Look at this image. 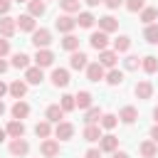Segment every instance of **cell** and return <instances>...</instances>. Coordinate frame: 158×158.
<instances>
[{
	"label": "cell",
	"instance_id": "1",
	"mask_svg": "<svg viewBox=\"0 0 158 158\" xmlns=\"http://www.w3.org/2000/svg\"><path fill=\"white\" fill-rule=\"evenodd\" d=\"M52 42V32L49 30H44V27H40V30H35L32 32V44L37 47V49H47V44Z\"/></svg>",
	"mask_w": 158,
	"mask_h": 158
},
{
	"label": "cell",
	"instance_id": "2",
	"mask_svg": "<svg viewBox=\"0 0 158 158\" xmlns=\"http://www.w3.org/2000/svg\"><path fill=\"white\" fill-rule=\"evenodd\" d=\"M54 27H57L59 32H64V35H72V30L77 27V20L69 17V15H59V17L54 20Z\"/></svg>",
	"mask_w": 158,
	"mask_h": 158
},
{
	"label": "cell",
	"instance_id": "3",
	"mask_svg": "<svg viewBox=\"0 0 158 158\" xmlns=\"http://www.w3.org/2000/svg\"><path fill=\"white\" fill-rule=\"evenodd\" d=\"M10 153H12L15 158H22V156L30 153V143H27L25 138H12V141H10Z\"/></svg>",
	"mask_w": 158,
	"mask_h": 158
},
{
	"label": "cell",
	"instance_id": "4",
	"mask_svg": "<svg viewBox=\"0 0 158 158\" xmlns=\"http://www.w3.org/2000/svg\"><path fill=\"white\" fill-rule=\"evenodd\" d=\"M89 44H91L96 52H104V49H106V44H109V35H106V32H101V30H99V32H91Z\"/></svg>",
	"mask_w": 158,
	"mask_h": 158
},
{
	"label": "cell",
	"instance_id": "5",
	"mask_svg": "<svg viewBox=\"0 0 158 158\" xmlns=\"http://www.w3.org/2000/svg\"><path fill=\"white\" fill-rule=\"evenodd\" d=\"M54 136H57L59 141H69V138L74 136V126H72L69 121H59V123L54 126Z\"/></svg>",
	"mask_w": 158,
	"mask_h": 158
},
{
	"label": "cell",
	"instance_id": "6",
	"mask_svg": "<svg viewBox=\"0 0 158 158\" xmlns=\"http://www.w3.org/2000/svg\"><path fill=\"white\" fill-rule=\"evenodd\" d=\"M15 30H17V22H15V17H0V37H12L15 35Z\"/></svg>",
	"mask_w": 158,
	"mask_h": 158
},
{
	"label": "cell",
	"instance_id": "7",
	"mask_svg": "<svg viewBox=\"0 0 158 158\" xmlns=\"http://www.w3.org/2000/svg\"><path fill=\"white\" fill-rule=\"evenodd\" d=\"M86 79H89V81H101V79H106L104 67H101L99 62H91V64L86 67Z\"/></svg>",
	"mask_w": 158,
	"mask_h": 158
},
{
	"label": "cell",
	"instance_id": "8",
	"mask_svg": "<svg viewBox=\"0 0 158 158\" xmlns=\"http://www.w3.org/2000/svg\"><path fill=\"white\" fill-rule=\"evenodd\" d=\"M116 148H118V138H116V136H111V133L101 136V141H99V151H104V153H116Z\"/></svg>",
	"mask_w": 158,
	"mask_h": 158
},
{
	"label": "cell",
	"instance_id": "9",
	"mask_svg": "<svg viewBox=\"0 0 158 158\" xmlns=\"http://www.w3.org/2000/svg\"><path fill=\"white\" fill-rule=\"evenodd\" d=\"M89 57L84 54V52H72V57H69V67L72 69H77V72H81V69H86L89 67V62H86Z\"/></svg>",
	"mask_w": 158,
	"mask_h": 158
},
{
	"label": "cell",
	"instance_id": "10",
	"mask_svg": "<svg viewBox=\"0 0 158 158\" xmlns=\"http://www.w3.org/2000/svg\"><path fill=\"white\" fill-rule=\"evenodd\" d=\"M44 118H47L49 123H59V121L64 118V109H62L59 104H52V106H47V111H44Z\"/></svg>",
	"mask_w": 158,
	"mask_h": 158
},
{
	"label": "cell",
	"instance_id": "11",
	"mask_svg": "<svg viewBox=\"0 0 158 158\" xmlns=\"http://www.w3.org/2000/svg\"><path fill=\"white\" fill-rule=\"evenodd\" d=\"M40 151H42L44 158H54V156H59V143L52 141V138H44L42 146H40Z\"/></svg>",
	"mask_w": 158,
	"mask_h": 158
},
{
	"label": "cell",
	"instance_id": "12",
	"mask_svg": "<svg viewBox=\"0 0 158 158\" xmlns=\"http://www.w3.org/2000/svg\"><path fill=\"white\" fill-rule=\"evenodd\" d=\"M99 30L101 32H116L118 30V20L116 17H111V15H104V17H99Z\"/></svg>",
	"mask_w": 158,
	"mask_h": 158
},
{
	"label": "cell",
	"instance_id": "13",
	"mask_svg": "<svg viewBox=\"0 0 158 158\" xmlns=\"http://www.w3.org/2000/svg\"><path fill=\"white\" fill-rule=\"evenodd\" d=\"M52 62H54V54L49 52V49H37V54H35V64L42 69V67H52Z\"/></svg>",
	"mask_w": 158,
	"mask_h": 158
},
{
	"label": "cell",
	"instance_id": "14",
	"mask_svg": "<svg viewBox=\"0 0 158 158\" xmlns=\"http://www.w3.org/2000/svg\"><path fill=\"white\" fill-rule=\"evenodd\" d=\"M52 84H54L57 89H59V86H67V84H69V72L62 69V67L52 69Z\"/></svg>",
	"mask_w": 158,
	"mask_h": 158
},
{
	"label": "cell",
	"instance_id": "15",
	"mask_svg": "<svg viewBox=\"0 0 158 158\" xmlns=\"http://www.w3.org/2000/svg\"><path fill=\"white\" fill-rule=\"evenodd\" d=\"M15 22H17V30H22V32H35V17H32L30 12L15 17Z\"/></svg>",
	"mask_w": 158,
	"mask_h": 158
},
{
	"label": "cell",
	"instance_id": "16",
	"mask_svg": "<svg viewBox=\"0 0 158 158\" xmlns=\"http://www.w3.org/2000/svg\"><path fill=\"white\" fill-rule=\"evenodd\" d=\"M116 59H118V54H116V52H111V49H104V52H99V64H101V67H109V69H114V67H116Z\"/></svg>",
	"mask_w": 158,
	"mask_h": 158
},
{
	"label": "cell",
	"instance_id": "17",
	"mask_svg": "<svg viewBox=\"0 0 158 158\" xmlns=\"http://www.w3.org/2000/svg\"><path fill=\"white\" fill-rule=\"evenodd\" d=\"M42 79H44V74H42L40 67H27L25 69V81L27 84H42Z\"/></svg>",
	"mask_w": 158,
	"mask_h": 158
},
{
	"label": "cell",
	"instance_id": "18",
	"mask_svg": "<svg viewBox=\"0 0 158 158\" xmlns=\"http://www.w3.org/2000/svg\"><path fill=\"white\" fill-rule=\"evenodd\" d=\"M133 91H136V96H138V99H151V96H153V84H151L148 79H143V81H138V84H136V89H133Z\"/></svg>",
	"mask_w": 158,
	"mask_h": 158
},
{
	"label": "cell",
	"instance_id": "19",
	"mask_svg": "<svg viewBox=\"0 0 158 158\" xmlns=\"http://www.w3.org/2000/svg\"><path fill=\"white\" fill-rule=\"evenodd\" d=\"M84 141H89V143H96V141H101V128H99V123H89L86 128H84Z\"/></svg>",
	"mask_w": 158,
	"mask_h": 158
},
{
	"label": "cell",
	"instance_id": "20",
	"mask_svg": "<svg viewBox=\"0 0 158 158\" xmlns=\"http://www.w3.org/2000/svg\"><path fill=\"white\" fill-rule=\"evenodd\" d=\"M118 118H121L123 123H133V121L138 118V109H136V106H123V109L118 111Z\"/></svg>",
	"mask_w": 158,
	"mask_h": 158
},
{
	"label": "cell",
	"instance_id": "21",
	"mask_svg": "<svg viewBox=\"0 0 158 158\" xmlns=\"http://www.w3.org/2000/svg\"><path fill=\"white\" fill-rule=\"evenodd\" d=\"M5 131H7V136H12V138H22V136H25V123L15 118V121H10V123H7V128H5Z\"/></svg>",
	"mask_w": 158,
	"mask_h": 158
},
{
	"label": "cell",
	"instance_id": "22",
	"mask_svg": "<svg viewBox=\"0 0 158 158\" xmlns=\"http://www.w3.org/2000/svg\"><path fill=\"white\" fill-rule=\"evenodd\" d=\"M138 151H141L143 158H156V153H158V143H156V141H143V143L138 146Z\"/></svg>",
	"mask_w": 158,
	"mask_h": 158
},
{
	"label": "cell",
	"instance_id": "23",
	"mask_svg": "<svg viewBox=\"0 0 158 158\" xmlns=\"http://www.w3.org/2000/svg\"><path fill=\"white\" fill-rule=\"evenodd\" d=\"M141 67H143V72H146V74H153V72H158V57H153V54H146V57L141 59Z\"/></svg>",
	"mask_w": 158,
	"mask_h": 158
},
{
	"label": "cell",
	"instance_id": "24",
	"mask_svg": "<svg viewBox=\"0 0 158 158\" xmlns=\"http://www.w3.org/2000/svg\"><path fill=\"white\" fill-rule=\"evenodd\" d=\"M10 94H12V96L20 101V99L27 94V81H20V79H15V81L10 84Z\"/></svg>",
	"mask_w": 158,
	"mask_h": 158
},
{
	"label": "cell",
	"instance_id": "25",
	"mask_svg": "<svg viewBox=\"0 0 158 158\" xmlns=\"http://www.w3.org/2000/svg\"><path fill=\"white\" fill-rule=\"evenodd\" d=\"M27 114H30V106H27V104H25L22 99L12 104V118H17V121H22V118H25Z\"/></svg>",
	"mask_w": 158,
	"mask_h": 158
},
{
	"label": "cell",
	"instance_id": "26",
	"mask_svg": "<svg viewBox=\"0 0 158 158\" xmlns=\"http://www.w3.org/2000/svg\"><path fill=\"white\" fill-rule=\"evenodd\" d=\"M27 10H30L32 17H40V15H44L47 5H44V0H30V2H27Z\"/></svg>",
	"mask_w": 158,
	"mask_h": 158
},
{
	"label": "cell",
	"instance_id": "27",
	"mask_svg": "<svg viewBox=\"0 0 158 158\" xmlns=\"http://www.w3.org/2000/svg\"><path fill=\"white\" fill-rule=\"evenodd\" d=\"M101 116H104V114H101V109H99V106H91V109H86L84 121H86V126H89V123H99V121H101Z\"/></svg>",
	"mask_w": 158,
	"mask_h": 158
},
{
	"label": "cell",
	"instance_id": "28",
	"mask_svg": "<svg viewBox=\"0 0 158 158\" xmlns=\"http://www.w3.org/2000/svg\"><path fill=\"white\" fill-rule=\"evenodd\" d=\"M62 47H64L67 52H77V49H79V37H74V35H64Z\"/></svg>",
	"mask_w": 158,
	"mask_h": 158
},
{
	"label": "cell",
	"instance_id": "29",
	"mask_svg": "<svg viewBox=\"0 0 158 158\" xmlns=\"http://www.w3.org/2000/svg\"><path fill=\"white\" fill-rule=\"evenodd\" d=\"M12 67H15V69H27V67H30V57H27L25 52H17V54L12 57Z\"/></svg>",
	"mask_w": 158,
	"mask_h": 158
},
{
	"label": "cell",
	"instance_id": "30",
	"mask_svg": "<svg viewBox=\"0 0 158 158\" xmlns=\"http://www.w3.org/2000/svg\"><path fill=\"white\" fill-rule=\"evenodd\" d=\"M106 81H109L111 86H118V84H123V72L114 67V69H111V72L106 74Z\"/></svg>",
	"mask_w": 158,
	"mask_h": 158
},
{
	"label": "cell",
	"instance_id": "31",
	"mask_svg": "<svg viewBox=\"0 0 158 158\" xmlns=\"http://www.w3.org/2000/svg\"><path fill=\"white\" fill-rule=\"evenodd\" d=\"M74 101H77V109H89L91 106V94L89 91H79L74 96Z\"/></svg>",
	"mask_w": 158,
	"mask_h": 158
},
{
	"label": "cell",
	"instance_id": "32",
	"mask_svg": "<svg viewBox=\"0 0 158 158\" xmlns=\"http://www.w3.org/2000/svg\"><path fill=\"white\" fill-rule=\"evenodd\" d=\"M143 40H146V42H151V44H158V25H146Z\"/></svg>",
	"mask_w": 158,
	"mask_h": 158
},
{
	"label": "cell",
	"instance_id": "33",
	"mask_svg": "<svg viewBox=\"0 0 158 158\" xmlns=\"http://www.w3.org/2000/svg\"><path fill=\"white\" fill-rule=\"evenodd\" d=\"M158 17V10L156 7H143L141 10V22H146V25H153V20Z\"/></svg>",
	"mask_w": 158,
	"mask_h": 158
},
{
	"label": "cell",
	"instance_id": "34",
	"mask_svg": "<svg viewBox=\"0 0 158 158\" xmlns=\"http://www.w3.org/2000/svg\"><path fill=\"white\" fill-rule=\"evenodd\" d=\"M94 22H96V17L91 12H79V17H77V25L79 27H91Z\"/></svg>",
	"mask_w": 158,
	"mask_h": 158
},
{
	"label": "cell",
	"instance_id": "35",
	"mask_svg": "<svg viewBox=\"0 0 158 158\" xmlns=\"http://www.w3.org/2000/svg\"><path fill=\"white\" fill-rule=\"evenodd\" d=\"M128 47H131V40H128L126 35H121L118 40H114V52H116V54H118V52H126Z\"/></svg>",
	"mask_w": 158,
	"mask_h": 158
},
{
	"label": "cell",
	"instance_id": "36",
	"mask_svg": "<svg viewBox=\"0 0 158 158\" xmlns=\"http://www.w3.org/2000/svg\"><path fill=\"white\" fill-rule=\"evenodd\" d=\"M35 133H37V138H47V136L52 133V126H49V121H40V123L35 126Z\"/></svg>",
	"mask_w": 158,
	"mask_h": 158
},
{
	"label": "cell",
	"instance_id": "37",
	"mask_svg": "<svg viewBox=\"0 0 158 158\" xmlns=\"http://www.w3.org/2000/svg\"><path fill=\"white\" fill-rule=\"evenodd\" d=\"M59 106H62V109H64V114H67V111H74V109H77V101H74V96H72V94H64Z\"/></svg>",
	"mask_w": 158,
	"mask_h": 158
},
{
	"label": "cell",
	"instance_id": "38",
	"mask_svg": "<svg viewBox=\"0 0 158 158\" xmlns=\"http://www.w3.org/2000/svg\"><path fill=\"white\" fill-rule=\"evenodd\" d=\"M99 123H101V128H114V126L118 123V116H114V114H104Z\"/></svg>",
	"mask_w": 158,
	"mask_h": 158
},
{
	"label": "cell",
	"instance_id": "39",
	"mask_svg": "<svg viewBox=\"0 0 158 158\" xmlns=\"http://www.w3.org/2000/svg\"><path fill=\"white\" fill-rule=\"evenodd\" d=\"M62 10L69 15V12H79V0H59Z\"/></svg>",
	"mask_w": 158,
	"mask_h": 158
},
{
	"label": "cell",
	"instance_id": "40",
	"mask_svg": "<svg viewBox=\"0 0 158 158\" xmlns=\"http://www.w3.org/2000/svg\"><path fill=\"white\" fill-rule=\"evenodd\" d=\"M123 5H126L128 12H141V10L146 7V0H126Z\"/></svg>",
	"mask_w": 158,
	"mask_h": 158
},
{
	"label": "cell",
	"instance_id": "41",
	"mask_svg": "<svg viewBox=\"0 0 158 158\" xmlns=\"http://www.w3.org/2000/svg\"><path fill=\"white\" fill-rule=\"evenodd\" d=\"M138 64H141V59H138L136 54H128V57L123 59V67H126L128 72H133V69H138Z\"/></svg>",
	"mask_w": 158,
	"mask_h": 158
},
{
	"label": "cell",
	"instance_id": "42",
	"mask_svg": "<svg viewBox=\"0 0 158 158\" xmlns=\"http://www.w3.org/2000/svg\"><path fill=\"white\" fill-rule=\"evenodd\" d=\"M10 5H12V0H0V15H2V17L10 12Z\"/></svg>",
	"mask_w": 158,
	"mask_h": 158
},
{
	"label": "cell",
	"instance_id": "43",
	"mask_svg": "<svg viewBox=\"0 0 158 158\" xmlns=\"http://www.w3.org/2000/svg\"><path fill=\"white\" fill-rule=\"evenodd\" d=\"M7 52H10V42H7L5 37H0V57H5Z\"/></svg>",
	"mask_w": 158,
	"mask_h": 158
},
{
	"label": "cell",
	"instance_id": "44",
	"mask_svg": "<svg viewBox=\"0 0 158 158\" xmlns=\"http://www.w3.org/2000/svg\"><path fill=\"white\" fill-rule=\"evenodd\" d=\"M104 5H106L109 10H116V7H121V5H123V0H104Z\"/></svg>",
	"mask_w": 158,
	"mask_h": 158
},
{
	"label": "cell",
	"instance_id": "45",
	"mask_svg": "<svg viewBox=\"0 0 158 158\" xmlns=\"http://www.w3.org/2000/svg\"><path fill=\"white\" fill-rule=\"evenodd\" d=\"M84 158H101V151H99V148H89V151L84 153Z\"/></svg>",
	"mask_w": 158,
	"mask_h": 158
},
{
	"label": "cell",
	"instance_id": "46",
	"mask_svg": "<svg viewBox=\"0 0 158 158\" xmlns=\"http://www.w3.org/2000/svg\"><path fill=\"white\" fill-rule=\"evenodd\" d=\"M7 91H10V86H7V84H5V81H0V99H2V96H5V94H7Z\"/></svg>",
	"mask_w": 158,
	"mask_h": 158
},
{
	"label": "cell",
	"instance_id": "47",
	"mask_svg": "<svg viewBox=\"0 0 158 158\" xmlns=\"http://www.w3.org/2000/svg\"><path fill=\"white\" fill-rule=\"evenodd\" d=\"M151 138H153V141H156V143H158V123H156V126H153V128H151Z\"/></svg>",
	"mask_w": 158,
	"mask_h": 158
},
{
	"label": "cell",
	"instance_id": "48",
	"mask_svg": "<svg viewBox=\"0 0 158 158\" xmlns=\"http://www.w3.org/2000/svg\"><path fill=\"white\" fill-rule=\"evenodd\" d=\"M2 72H7V62L0 57V74H2Z\"/></svg>",
	"mask_w": 158,
	"mask_h": 158
},
{
	"label": "cell",
	"instance_id": "49",
	"mask_svg": "<svg viewBox=\"0 0 158 158\" xmlns=\"http://www.w3.org/2000/svg\"><path fill=\"white\" fill-rule=\"evenodd\" d=\"M84 2H86L89 7H96V5H99V2H104V0H84Z\"/></svg>",
	"mask_w": 158,
	"mask_h": 158
},
{
	"label": "cell",
	"instance_id": "50",
	"mask_svg": "<svg viewBox=\"0 0 158 158\" xmlns=\"http://www.w3.org/2000/svg\"><path fill=\"white\" fill-rule=\"evenodd\" d=\"M111 158H128V153H123V151H116Z\"/></svg>",
	"mask_w": 158,
	"mask_h": 158
},
{
	"label": "cell",
	"instance_id": "51",
	"mask_svg": "<svg viewBox=\"0 0 158 158\" xmlns=\"http://www.w3.org/2000/svg\"><path fill=\"white\" fill-rule=\"evenodd\" d=\"M5 136H7V131H5V128H0V143L5 141Z\"/></svg>",
	"mask_w": 158,
	"mask_h": 158
},
{
	"label": "cell",
	"instance_id": "52",
	"mask_svg": "<svg viewBox=\"0 0 158 158\" xmlns=\"http://www.w3.org/2000/svg\"><path fill=\"white\" fill-rule=\"evenodd\" d=\"M153 118H156V123H158V106L153 109Z\"/></svg>",
	"mask_w": 158,
	"mask_h": 158
},
{
	"label": "cell",
	"instance_id": "53",
	"mask_svg": "<svg viewBox=\"0 0 158 158\" xmlns=\"http://www.w3.org/2000/svg\"><path fill=\"white\" fill-rule=\"evenodd\" d=\"M5 114V104H2V99H0V116Z\"/></svg>",
	"mask_w": 158,
	"mask_h": 158
},
{
	"label": "cell",
	"instance_id": "54",
	"mask_svg": "<svg viewBox=\"0 0 158 158\" xmlns=\"http://www.w3.org/2000/svg\"><path fill=\"white\" fill-rule=\"evenodd\" d=\"M15 2H30V0H15Z\"/></svg>",
	"mask_w": 158,
	"mask_h": 158
},
{
	"label": "cell",
	"instance_id": "55",
	"mask_svg": "<svg viewBox=\"0 0 158 158\" xmlns=\"http://www.w3.org/2000/svg\"><path fill=\"white\" fill-rule=\"evenodd\" d=\"M44 2H47V0H44Z\"/></svg>",
	"mask_w": 158,
	"mask_h": 158
}]
</instances>
